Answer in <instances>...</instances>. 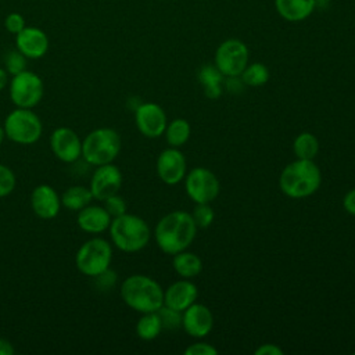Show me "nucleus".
Returning <instances> with one entry per match:
<instances>
[{"label": "nucleus", "mask_w": 355, "mask_h": 355, "mask_svg": "<svg viewBox=\"0 0 355 355\" xmlns=\"http://www.w3.org/2000/svg\"><path fill=\"white\" fill-rule=\"evenodd\" d=\"M197 229L191 212L172 211L157 222L154 229L155 243L162 252L175 255L190 247L196 239Z\"/></svg>", "instance_id": "nucleus-1"}, {"label": "nucleus", "mask_w": 355, "mask_h": 355, "mask_svg": "<svg viewBox=\"0 0 355 355\" xmlns=\"http://www.w3.org/2000/svg\"><path fill=\"white\" fill-rule=\"evenodd\" d=\"M322 173L313 159H301L287 164L279 176V189L290 198L301 200L318 191Z\"/></svg>", "instance_id": "nucleus-2"}, {"label": "nucleus", "mask_w": 355, "mask_h": 355, "mask_svg": "<svg viewBox=\"0 0 355 355\" xmlns=\"http://www.w3.org/2000/svg\"><path fill=\"white\" fill-rule=\"evenodd\" d=\"M121 297L123 302L140 313L157 312L164 305L161 284L146 275H132L122 282Z\"/></svg>", "instance_id": "nucleus-3"}, {"label": "nucleus", "mask_w": 355, "mask_h": 355, "mask_svg": "<svg viewBox=\"0 0 355 355\" xmlns=\"http://www.w3.org/2000/svg\"><path fill=\"white\" fill-rule=\"evenodd\" d=\"M108 229L114 245L123 252H137L143 250L151 237L147 222L128 212L112 218Z\"/></svg>", "instance_id": "nucleus-4"}, {"label": "nucleus", "mask_w": 355, "mask_h": 355, "mask_svg": "<svg viewBox=\"0 0 355 355\" xmlns=\"http://www.w3.org/2000/svg\"><path fill=\"white\" fill-rule=\"evenodd\" d=\"M121 137L111 128L92 130L82 141V157L90 165L111 164L121 151Z\"/></svg>", "instance_id": "nucleus-5"}, {"label": "nucleus", "mask_w": 355, "mask_h": 355, "mask_svg": "<svg viewBox=\"0 0 355 355\" xmlns=\"http://www.w3.org/2000/svg\"><path fill=\"white\" fill-rule=\"evenodd\" d=\"M112 259L111 244L100 237L85 241L75 257V263L79 272L86 276L97 277L108 270Z\"/></svg>", "instance_id": "nucleus-6"}, {"label": "nucleus", "mask_w": 355, "mask_h": 355, "mask_svg": "<svg viewBox=\"0 0 355 355\" xmlns=\"http://www.w3.org/2000/svg\"><path fill=\"white\" fill-rule=\"evenodd\" d=\"M6 136L18 144H32L42 135V122L31 108H17L11 111L4 121Z\"/></svg>", "instance_id": "nucleus-7"}, {"label": "nucleus", "mask_w": 355, "mask_h": 355, "mask_svg": "<svg viewBox=\"0 0 355 355\" xmlns=\"http://www.w3.org/2000/svg\"><path fill=\"white\" fill-rule=\"evenodd\" d=\"M250 62L247 44L236 37L223 40L215 50L214 65L225 78H237Z\"/></svg>", "instance_id": "nucleus-8"}, {"label": "nucleus", "mask_w": 355, "mask_h": 355, "mask_svg": "<svg viewBox=\"0 0 355 355\" xmlns=\"http://www.w3.org/2000/svg\"><path fill=\"white\" fill-rule=\"evenodd\" d=\"M184 189L193 202L211 204L218 197L220 184L212 171L197 166L184 176Z\"/></svg>", "instance_id": "nucleus-9"}, {"label": "nucleus", "mask_w": 355, "mask_h": 355, "mask_svg": "<svg viewBox=\"0 0 355 355\" xmlns=\"http://www.w3.org/2000/svg\"><path fill=\"white\" fill-rule=\"evenodd\" d=\"M44 86L42 79L31 71H22L12 76L10 83V97L19 108H32L42 100Z\"/></svg>", "instance_id": "nucleus-10"}, {"label": "nucleus", "mask_w": 355, "mask_h": 355, "mask_svg": "<svg viewBox=\"0 0 355 355\" xmlns=\"http://www.w3.org/2000/svg\"><path fill=\"white\" fill-rule=\"evenodd\" d=\"M135 122L139 132L148 139H157L162 136L168 125L164 108L155 103L140 104L135 110Z\"/></svg>", "instance_id": "nucleus-11"}, {"label": "nucleus", "mask_w": 355, "mask_h": 355, "mask_svg": "<svg viewBox=\"0 0 355 355\" xmlns=\"http://www.w3.org/2000/svg\"><path fill=\"white\" fill-rule=\"evenodd\" d=\"M157 175L158 178L169 186L178 184L182 180H184L186 176V158L183 153L179 148L175 147H168L162 150L157 158L155 164Z\"/></svg>", "instance_id": "nucleus-12"}, {"label": "nucleus", "mask_w": 355, "mask_h": 355, "mask_svg": "<svg viewBox=\"0 0 355 355\" xmlns=\"http://www.w3.org/2000/svg\"><path fill=\"white\" fill-rule=\"evenodd\" d=\"M122 186V173L118 166L111 164L100 165L94 171L90 180V191L93 198L104 201L116 194Z\"/></svg>", "instance_id": "nucleus-13"}, {"label": "nucleus", "mask_w": 355, "mask_h": 355, "mask_svg": "<svg viewBox=\"0 0 355 355\" xmlns=\"http://www.w3.org/2000/svg\"><path fill=\"white\" fill-rule=\"evenodd\" d=\"M182 327L193 338H204L214 327V315L204 304L194 302L182 315Z\"/></svg>", "instance_id": "nucleus-14"}, {"label": "nucleus", "mask_w": 355, "mask_h": 355, "mask_svg": "<svg viewBox=\"0 0 355 355\" xmlns=\"http://www.w3.org/2000/svg\"><path fill=\"white\" fill-rule=\"evenodd\" d=\"M50 147L53 154L64 162H73L82 155V141L69 128H57L50 136Z\"/></svg>", "instance_id": "nucleus-15"}, {"label": "nucleus", "mask_w": 355, "mask_h": 355, "mask_svg": "<svg viewBox=\"0 0 355 355\" xmlns=\"http://www.w3.org/2000/svg\"><path fill=\"white\" fill-rule=\"evenodd\" d=\"M198 288L191 279H180L164 290V305L183 312L197 301Z\"/></svg>", "instance_id": "nucleus-16"}, {"label": "nucleus", "mask_w": 355, "mask_h": 355, "mask_svg": "<svg viewBox=\"0 0 355 355\" xmlns=\"http://www.w3.org/2000/svg\"><path fill=\"white\" fill-rule=\"evenodd\" d=\"M15 44L26 58H40L47 53L49 37L39 28L25 26L15 35Z\"/></svg>", "instance_id": "nucleus-17"}, {"label": "nucleus", "mask_w": 355, "mask_h": 355, "mask_svg": "<svg viewBox=\"0 0 355 355\" xmlns=\"http://www.w3.org/2000/svg\"><path fill=\"white\" fill-rule=\"evenodd\" d=\"M31 205L33 212L42 219L54 218L61 205V198L57 191L49 184H40L33 189L31 196Z\"/></svg>", "instance_id": "nucleus-18"}, {"label": "nucleus", "mask_w": 355, "mask_h": 355, "mask_svg": "<svg viewBox=\"0 0 355 355\" xmlns=\"http://www.w3.org/2000/svg\"><path fill=\"white\" fill-rule=\"evenodd\" d=\"M111 215L104 207L98 205H86L78 212L76 223L78 226L87 233H101L110 227Z\"/></svg>", "instance_id": "nucleus-19"}, {"label": "nucleus", "mask_w": 355, "mask_h": 355, "mask_svg": "<svg viewBox=\"0 0 355 355\" xmlns=\"http://www.w3.org/2000/svg\"><path fill=\"white\" fill-rule=\"evenodd\" d=\"M276 12L287 22H302L318 7L315 0H273Z\"/></svg>", "instance_id": "nucleus-20"}, {"label": "nucleus", "mask_w": 355, "mask_h": 355, "mask_svg": "<svg viewBox=\"0 0 355 355\" xmlns=\"http://www.w3.org/2000/svg\"><path fill=\"white\" fill-rule=\"evenodd\" d=\"M225 76L214 64L202 65L198 71V82L202 86L204 94L209 100H216L222 96Z\"/></svg>", "instance_id": "nucleus-21"}, {"label": "nucleus", "mask_w": 355, "mask_h": 355, "mask_svg": "<svg viewBox=\"0 0 355 355\" xmlns=\"http://www.w3.org/2000/svg\"><path fill=\"white\" fill-rule=\"evenodd\" d=\"M172 266L180 277L193 279L201 273L202 261L197 254L189 252L184 250V251H180L173 255Z\"/></svg>", "instance_id": "nucleus-22"}, {"label": "nucleus", "mask_w": 355, "mask_h": 355, "mask_svg": "<svg viewBox=\"0 0 355 355\" xmlns=\"http://www.w3.org/2000/svg\"><path fill=\"white\" fill-rule=\"evenodd\" d=\"M190 133H191V126L183 118H176L171 121L166 125L164 132L168 146L175 148H180L182 146H184L190 139Z\"/></svg>", "instance_id": "nucleus-23"}, {"label": "nucleus", "mask_w": 355, "mask_h": 355, "mask_svg": "<svg viewBox=\"0 0 355 355\" xmlns=\"http://www.w3.org/2000/svg\"><path fill=\"white\" fill-rule=\"evenodd\" d=\"M93 200L90 189L85 186H72L61 196V204L71 211H80Z\"/></svg>", "instance_id": "nucleus-24"}, {"label": "nucleus", "mask_w": 355, "mask_h": 355, "mask_svg": "<svg viewBox=\"0 0 355 355\" xmlns=\"http://www.w3.org/2000/svg\"><path fill=\"white\" fill-rule=\"evenodd\" d=\"M293 151L297 158L315 159L319 153V140L309 132L300 133L293 143Z\"/></svg>", "instance_id": "nucleus-25"}, {"label": "nucleus", "mask_w": 355, "mask_h": 355, "mask_svg": "<svg viewBox=\"0 0 355 355\" xmlns=\"http://www.w3.org/2000/svg\"><path fill=\"white\" fill-rule=\"evenodd\" d=\"M161 330H162V323L157 312L141 313V318L136 323L137 336L146 341L157 338Z\"/></svg>", "instance_id": "nucleus-26"}, {"label": "nucleus", "mask_w": 355, "mask_h": 355, "mask_svg": "<svg viewBox=\"0 0 355 355\" xmlns=\"http://www.w3.org/2000/svg\"><path fill=\"white\" fill-rule=\"evenodd\" d=\"M269 69L265 64L262 62H248V65L244 68V71L241 72V75L239 76L241 79V82L245 86H251V87H258L265 85L269 80Z\"/></svg>", "instance_id": "nucleus-27"}, {"label": "nucleus", "mask_w": 355, "mask_h": 355, "mask_svg": "<svg viewBox=\"0 0 355 355\" xmlns=\"http://www.w3.org/2000/svg\"><path fill=\"white\" fill-rule=\"evenodd\" d=\"M161 323H162V329H169V330H175L178 327H182V315L183 312L176 311L173 308H169L166 305H162L158 311H157Z\"/></svg>", "instance_id": "nucleus-28"}, {"label": "nucleus", "mask_w": 355, "mask_h": 355, "mask_svg": "<svg viewBox=\"0 0 355 355\" xmlns=\"http://www.w3.org/2000/svg\"><path fill=\"white\" fill-rule=\"evenodd\" d=\"M191 216H193L197 227L205 229V227L211 226V223L214 222L215 214L209 204H196V207L191 212Z\"/></svg>", "instance_id": "nucleus-29"}, {"label": "nucleus", "mask_w": 355, "mask_h": 355, "mask_svg": "<svg viewBox=\"0 0 355 355\" xmlns=\"http://www.w3.org/2000/svg\"><path fill=\"white\" fill-rule=\"evenodd\" d=\"M4 64H6V71L14 76V75L25 71L26 57L19 50H11L6 54Z\"/></svg>", "instance_id": "nucleus-30"}, {"label": "nucleus", "mask_w": 355, "mask_h": 355, "mask_svg": "<svg viewBox=\"0 0 355 355\" xmlns=\"http://www.w3.org/2000/svg\"><path fill=\"white\" fill-rule=\"evenodd\" d=\"M15 187V176L14 172L6 166L0 164V198L8 196Z\"/></svg>", "instance_id": "nucleus-31"}, {"label": "nucleus", "mask_w": 355, "mask_h": 355, "mask_svg": "<svg viewBox=\"0 0 355 355\" xmlns=\"http://www.w3.org/2000/svg\"><path fill=\"white\" fill-rule=\"evenodd\" d=\"M104 208L111 215V218H116V216H119V215L126 212V202L116 193V194H114V196H111V197L104 200Z\"/></svg>", "instance_id": "nucleus-32"}, {"label": "nucleus", "mask_w": 355, "mask_h": 355, "mask_svg": "<svg viewBox=\"0 0 355 355\" xmlns=\"http://www.w3.org/2000/svg\"><path fill=\"white\" fill-rule=\"evenodd\" d=\"M4 26L10 33H19L25 28V19L19 12H10L4 19Z\"/></svg>", "instance_id": "nucleus-33"}, {"label": "nucleus", "mask_w": 355, "mask_h": 355, "mask_svg": "<svg viewBox=\"0 0 355 355\" xmlns=\"http://www.w3.org/2000/svg\"><path fill=\"white\" fill-rule=\"evenodd\" d=\"M184 354L186 355H216L218 354V349L208 344V343H202V341H198V343H194V344H190L186 349H184Z\"/></svg>", "instance_id": "nucleus-34"}, {"label": "nucleus", "mask_w": 355, "mask_h": 355, "mask_svg": "<svg viewBox=\"0 0 355 355\" xmlns=\"http://www.w3.org/2000/svg\"><path fill=\"white\" fill-rule=\"evenodd\" d=\"M255 355H283V349L276 344H262L255 351Z\"/></svg>", "instance_id": "nucleus-35"}, {"label": "nucleus", "mask_w": 355, "mask_h": 355, "mask_svg": "<svg viewBox=\"0 0 355 355\" xmlns=\"http://www.w3.org/2000/svg\"><path fill=\"white\" fill-rule=\"evenodd\" d=\"M343 207L349 215L355 216V187L345 193L343 198Z\"/></svg>", "instance_id": "nucleus-36"}, {"label": "nucleus", "mask_w": 355, "mask_h": 355, "mask_svg": "<svg viewBox=\"0 0 355 355\" xmlns=\"http://www.w3.org/2000/svg\"><path fill=\"white\" fill-rule=\"evenodd\" d=\"M12 354H14L12 344L6 338H0V355H12Z\"/></svg>", "instance_id": "nucleus-37"}, {"label": "nucleus", "mask_w": 355, "mask_h": 355, "mask_svg": "<svg viewBox=\"0 0 355 355\" xmlns=\"http://www.w3.org/2000/svg\"><path fill=\"white\" fill-rule=\"evenodd\" d=\"M8 83V72L3 68H0V90H3Z\"/></svg>", "instance_id": "nucleus-38"}, {"label": "nucleus", "mask_w": 355, "mask_h": 355, "mask_svg": "<svg viewBox=\"0 0 355 355\" xmlns=\"http://www.w3.org/2000/svg\"><path fill=\"white\" fill-rule=\"evenodd\" d=\"M318 6H324V4H329L331 0H315Z\"/></svg>", "instance_id": "nucleus-39"}, {"label": "nucleus", "mask_w": 355, "mask_h": 355, "mask_svg": "<svg viewBox=\"0 0 355 355\" xmlns=\"http://www.w3.org/2000/svg\"><path fill=\"white\" fill-rule=\"evenodd\" d=\"M4 136H6V133H4V129H3V128H0V146H1V143H3V139H4Z\"/></svg>", "instance_id": "nucleus-40"}, {"label": "nucleus", "mask_w": 355, "mask_h": 355, "mask_svg": "<svg viewBox=\"0 0 355 355\" xmlns=\"http://www.w3.org/2000/svg\"><path fill=\"white\" fill-rule=\"evenodd\" d=\"M354 354H355V352H354Z\"/></svg>", "instance_id": "nucleus-41"}]
</instances>
